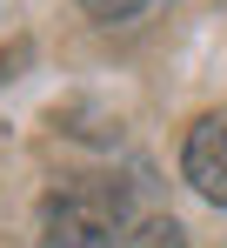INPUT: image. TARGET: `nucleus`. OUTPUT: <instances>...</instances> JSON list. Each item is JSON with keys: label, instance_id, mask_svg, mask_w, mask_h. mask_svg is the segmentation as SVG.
Here are the masks:
<instances>
[{"label": "nucleus", "instance_id": "f257e3e1", "mask_svg": "<svg viewBox=\"0 0 227 248\" xmlns=\"http://www.w3.org/2000/svg\"><path fill=\"white\" fill-rule=\"evenodd\" d=\"M134 215L127 181L114 174H74L60 188H47L40 202V248H107Z\"/></svg>", "mask_w": 227, "mask_h": 248}, {"label": "nucleus", "instance_id": "f03ea898", "mask_svg": "<svg viewBox=\"0 0 227 248\" xmlns=\"http://www.w3.org/2000/svg\"><path fill=\"white\" fill-rule=\"evenodd\" d=\"M181 174L194 181V195H207L214 208H227V108H214V114H200L187 127Z\"/></svg>", "mask_w": 227, "mask_h": 248}, {"label": "nucleus", "instance_id": "20e7f679", "mask_svg": "<svg viewBox=\"0 0 227 248\" xmlns=\"http://www.w3.org/2000/svg\"><path fill=\"white\" fill-rule=\"evenodd\" d=\"M80 7H87L94 20H127V14H141L147 0H80Z\"/></svg>", "mask_w": 227, "mask_h": 248}, {"label": "nucleus", "instance_id": "7ed1b4c3", "mask_svg": "<svg viewBox=\"0 0 227 248\" xmlns=\"http://www.w3.org/2000/svg\"><path fill=\"white\" fill-rule=\"evenodd\" d=\"M120 248H187V228L181 221H141Z\"/></svg>", "mask_w": 227, "mask_h": 248}]
</instances>
